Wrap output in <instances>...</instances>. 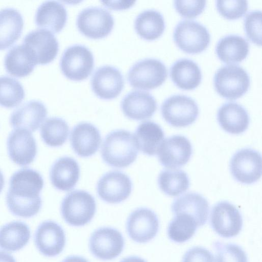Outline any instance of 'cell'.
Here are the masks:
<instances>
[{"mask_svg": "<svg viewBox=\"0 0 262 262\" xmlns=\"http://www.w3.org/2000/svg\"><path fill=\"white\" fill-rule=\"evenodd\" d=\"M43 187V180L37 171L24 168L11 176L6 195V203L14 215L29 218L40 210L42 201L40 192Z\"/></svg>", "mask_w": 262, "mask_h": 262, "instance_id": "obj_1", "label": "cell"}, {"mask_svg": "<svg viewBox=\"0 0 262 262\" xmlns=\"http://www.w3.org/2000/svg\"><path fill=\"white\" fill-rule=\"evenodd\" d=\"M138 150L134 135L127 130L118 129L105 137L101 148V156L108 165L124 168L136 160Z\"/></svg>", "mask_w": 262, "mask_h": 262, "instance_id": "obj_2", "label": "cell"}, {"mask_svg": "<svg viewBox=\"0 0 262 262\" xmlns=\"http://www.w3.org/2000/svg\"><path fill=\"white\" fill-rule=\"evenodd\" d=\"M96 209L94 197L84 190L68 193L61 204V213L64 221L73 226H82L93 218Z\"/></svg>", "mask_w": 262, "mask_h": 262, "instance_id": "obj_3", "label": "cell"}, {"mask_svg": "<svg viewBox=\"0 0 262 262\" xmlns=\"http://www.w3.org/2000/svg\"><path fill=\"white\" fill-rule=\"evenodd\" d=\"M214 85L222 97L234 100L242 96L248 91L250 77L241 67L229 64L220 68L214 76Z\"/></svg>", "mask_w": 262, "mask_h": 262, "instance_id": "obj_4", "label": "cell"}, {"mask_svg": "<svg viewBox=\"0 0 262 262\" xmlns=\"http://www.w3.org/2000/svg\"><path fill=\"white\" fill-rule=\"evenodd\" d=\"M167 70L159 59L147 58L135 62L127 73V80L134 88L152 89L163 84Z\"/></svg>", "mask_w": 262, "mask_h": 262, "instance_id": "obj_5", "label": "cell"}, {"mask_svg": "<svg viewBox=\"0 0 262 262\" xmlns=\"http://www.w3.org/2000/svg\"><path fill=\"white\" fill-rule=\"evenodd\" d=\"M60 66L63 74L73 80L86 78L94 66L93 53L85 46L75 44L68 47L62 53Z\"/></svg>", "mask_w": 262, "mask_h": 262, "instance_id": "obj_6", "label": "cell"}, {"mask_svg": "<svg viewBox=\"0 0 262 262\" xmlns=\"http://www.w3.org/2000/svg\"><path fill=\"white\" fill-rule=\"evenodd\" d=\"M161 114L170 125L177 127H186L197 119L199 109L194 99L183 95H173L162 103Z\"/></svg>", "mask_w": 262, "mask_h": 262, "instance_id": "obj_7", "label": "cell"}, {"mask_svg": "<svg viewBox=\"0 0 262 262\" xmlns=\"http://www.w3.org/2000/svg\"><path fill=\"white\" fill-rule=\"evenodd\" d=\"M173 39L182 50L188 53H198L205 50L210 41L207 29L193 20L183 19L176 25Z\"/></svg>", "mask_w": 262, "mask_h": 262, "instance_id": "obj_8", "label": "cell"}, {"mask_svg": "<svg viewBox=\"0 0 262 262\" xmlns=\"http://www.w3.org/2000/svg\"><path fill=\"white\" fill-rule=\"evenodd\" d=\"M22 44L37 64H46L56 56L59 43L55 35L49 30L34 29L24 37Z\"/></svg>", "mask_w": 262, "mask_h": 262, "instance_id": "obj_9", "label": "cell"}, {"mask_svg": "<svg viewBox=\"0 0 262 262\" xmlns=\"http://www.w3.org/2000/svg\"><path fill=\"white\" fill-rule=\"evenodd\" d=\"M78 30L84 35L92 38L107 36L112 31L114 19L106 9L91 6L83 9L76 20Z\"/></svg>", "mask_w": 262, "mask_h": 262, "instance_id": "obj_10", "label": "cell"}, {"mask_svg": "<svg viewBox=\"0 0 262 262\" xmlns=\"http://www.w3.org/2000/svg\"><path fill=\"white\" fill-rule=\"evenodd\" d=\"M230 169L233 178L245 184L257 181L261 176V157L257 151L246 148L236 151L230 161Z\"/></svg>", "mask_w": 262, "mask_h": 262, "instance_id": "obj_11", "label": "cell"}, {"mask_svg": "<svg viewBox=\"0 0 262 262\" xmlns=\"http://www.w3.org/2000/svg\"><path fill=\"white\" fill-rule=\"evenodd\" d=\"M210 223L220 236L230 238L236 236L243 227V218L237 208L227 201H221L212 208Z\"/></svg>", "mask_w": 262, "mask_h": 262, "instance_id": "obj_12", "label": "cell"}, {"mask_svg": "<svg viewBox=\"0 0 262 262\" xmlns=\"http://www.w3.org/2000/svg\"><path fill=\"white\" fill-rule=\"evenodd\" d=\"M124 241L122 234L111 227L96 230L90 238V250L97 258L103 260H112L122 252Z\"/></svg>", "mask_w": 262, "mask_h": 262, "instance_id": "obj_13", "label": "cell"}, {"mask_svg": "<svg viewBox=\"0 0 262 262\" xmlns=\"http://www.w3.org/2000/svg\"><path fill=\"white\" fill-rule=\"evenodd\" d=\"M192 152L189 140L182 135H173L165 139L160 145L157 154L165 167L175 169L185 165Z\"/></svg>", "mask_w": 262, "mask_h": 262, "instance_id": "obj_14", "label": "cell"}, {"mask_svg": "<svg viewBox=\"0 0 262 262\" xmlns=\"http://www.w3.org/2000/svg\"><path fill=\"white\" fill-rule=\"evenodd\" d=\"M159 227L156 214L147 208H139L132 212L126 222V231L136 242L144 243L153 239Z\"/></svg>", "mask_w": 262, "mask_h": 262, "instance_id": "obj_15", "label": "cell"}, {"mask_svg": "<svg viewBox=\"0 0 262 262\" xmlns=\"http://www.w3.org/2000/svg\"><path fill=\"white\" fill-rule=\"evenodd\" d=\"M132 183L129 178L119 171H111L104 174L97 186L99 196L104 201L117 204L125 200L132 192Z\"/></svg>", "mask_w": 262, "mask_h": 262, "instance_id": "obj_16", "label": "cell"}, {"mask_svg": "<svg viewBox=\"0 0 262 262\" xmlns=\"http://www.w3.org/2000/svg\"><path fill=\"white\" fill-rule=\"evenodd\" d=\"M94 92L100 98L111 99L115 98L122 91L124 80L120 71L111 65L98 68L91 79Z\"/></svg>", "mask_w": 262, "mask_h": 262, "instance_id": "obj_17", "label": "cell"}, {"mask_svg": "<svg viewBox=\"0 0 262 262\" xmlns=\"http://www.w3.org/2000/svg\"><path fill=\"white\" fill-rule=\"evenodd\" d=\"M34 242L38 251L47 257L59 254L66 244V236L62 227L52 221L42 222L34 234Z\"/></svg>", "mask_w": 262, "mask_h": 262, "instance_id": "obj_18", "label": "cell"}, {"mask_svg": "<svg viewBox=\"0 0 262 262\" xmlns=\"http://www.w3.org/2000/svg\"><path fill=\"white\" fill-rule=\"evenodd\" d=\"M7 149L11 160L21 166L31 163L37 154V145L31 133L24 129H16L7 139Z\"/></svg>", "mask_w": 262, "mask_h": 262, "instance_id": "obj_19", "label": "cell"}, {"mask_svg": "<svg viewBox=\"0 0 262 262\" xmlns=\"http://www.w3.org/2000/svg\"><path fill=\"white\" fill-rule=\"evenodd\" d=\"M47 114V107L42 102L31 100L14 110L10 116V123L15 128L33 132L39 127Z\"/></svg>", "mask_w": 262, "mask_h": 262, "instance_id": "obj_20", "label": "cell"}, {"mask_svg": "<svg viewBox=\"0 0 262 262\" xmlns=\"http://www.w3.org/2000/svg\"><path fill=\"white\" fill-rule=\"evenodd\" d=\"M121 106L126 117L133 120H142L152 116L157 110V103L149 92L135 90L124 96Z\"/></svg>", "mask_w": 262, "mask_h": 262, "instance_id": "obj_21", "label": "cell"}, {"mask_svg": "<svg viewBox=\"0 0 262 262\" xmlns=\"http://www.w3.org/2000/svg\"><path fill=\"white\" fill-rule=\"evenodd\" d=\"M70 142L73 149L77 155L89 157L97 151L101 138L99 131L94 125L90 123L82 122L73 128Z\"/></svg>", "mask_w": 262, "mask_h": 262, "instance_id": "obj_22", "label": "cell"}, {"mask_svg": "<svg viewBox=\"0 0 262 262\" xmlns=\"http://www.w3.org/2000/svg\"><path fill=\"white\" fill-rule=\"evenodd\" d=\"M171 210L174 215L184 214L191 216L198 227H200L207 221L209 206L207 200L202 195L189 192L175 199Z\"/></svg>", "mask_w": 262, "mask_h": 262, "instance_id": "obj_23", "label": "cell"}, {"mask_svg": "<svg viewBox=\"0 0 262 262\" xmlns=\"http://www.w3.org/2000/svg\"><path fill=\"white\" fill-rule=\"evenodd\" d=\"M217 119L221 127L231 134H240L248 128L249 116L246 109L239 104L228 102L219 109Z\"/></svg>", "mask_w": 262, "mask_h": 262, "instance_id": "obj_24", "label": "cell"}, {"mask_svg": "<svg viewBox=\"0 0 262 262\" xmlns=\"http://www.w3.org/2000/svg\"><path fill=\"white\" fill-rule=\"evenodd\" d=\"M79 175L78 163L69 157L57 160L52 166L50 172L52 185L57 189L62 191L73 189L79 180Z\"/></svg>", "mask_w": 262, "mask_h": 262, "instance_id": "obj_25", "label": "cell"}, {"mask_svg": "<svg viewBox=\"0 0 262 262\" xmlns=\"http://www.w3.org/2000/svg\"><path fill=\"white\" fill-rule=\"evenodd\" d=\"M67 11L65 7L55 1H47L37 8L35 21L36 25L54 32L60 31L65 26Z\"/></svg>", "mask_w": 262, "mask_h": 262, "instance_id": "obj_26", "label": "cell"}, {"mask_svg": "<svg viewBox=\"0 0 262 262\" xmlns=\"http://www.w3.org/2000/svg\"><path fill=\"white\" fill-rule=\"evenodd\" d=\"M24 27L21 13L12 7L0 9V49L12 45L20 36Z\"/></svg>", "mask_w": 262, "mask_h": 262, "instance_id": "obj_27", "label": "cell"}, {"mask_svg": "<svg viewBox=\"0 0 262 262\" xmlns=\"http://www.w3.org/2000/svg\"><path fill=\"white\" fill-rule=\"evenodd\" d=\"M170 76L174 83L184 90L196 88L202 79L198 64L187 58H181L175 61L170 67Z\"/></svg>", "mask_w": 262, "mask_h": 262, "instance_id": "obj_28", "label": "cell"}, {"mask_svg": "<svg viewBox=\"0 0 262 262\" xmlns=\"http://www.w3.org/2000/svg\"><path fill=\"white\" fill-rule=\"evenodd\" d=\"M134 136L138 149L148 156H154L164 140V133L158 124L146 121L139 124Z\"/></svg>", "mask_w": 262, "mask_h": 262, "instance_id": "obj_29", "label": "cell"}, {"mask_svg": "<svg viewBox=\"0 0 262 262\" xmlns=\"http://www.w3.org/2000/svg\"><path fill=\"white\" fill-rule=\"evenodd\" d=\"M249 45L241 36L230 34L224 36L217 42L215 52L219 58L227 63L241 62L248 55Z\"/></svg>", "mask_w": 262, "mask_h": 262, "instance_id": "obj_30", "label": "cell"}, {"mask_svg": "<svg viewBox=\"0 0 262 262\" xmlns=\"http://www.w3.org/2000/svg\"><path fill=\"white\" fill-rule=\"evenodd\" d=\"M31 233L28 226L20 221H13L0 228V248L8 251L22 249L28 243Z\"/></svg>", "mask_w": 262, "mask_h": 262, "instance_id": "obj_31", "label": "cell"}, {"mask_svg": "<svg viewBox=\"0 0 262 262\" xmlns=\"http://www.w3.org/2000/svg\"><path fill=\"white\" fill-rule=\"evenodd\" d=\"M165 28L161 13L154 9L145 10L140 13L135 19V29L137 33L147 40H154L160 37Z\"/></svg>", "mask_w": 262, "mask_h": 262, "instance_id": "obj_32", "label": "cell"}, {"mask_svg": "<svg viewBox=\"0 0 262 262\" xmlns=\"http://www.w3.org/2000/svg\"><path fill=\"white\" fill-rule=\"evenodd\" d=\"M4 64L6 71L11 75L24 77L32 72L36 63L21 43L10 49L5 56Z\"/></svg>", "mask_w": 262, "mask_h": 262, "instance_id": "obj_33", "label": "cell"}, {"mask_svg": "<svg viewBox=\"0 0 262 262\" xmlns=\"http://www.w3.org/2000/svg\"><path fill=\"white\" fill-rule=\"evenodd\" d=\"M160 189L171 196L179 195L186 192L190 185L187 174L181 169H165L159 174L158 179Z\"/></svg>", "mask_w": 262, "mask_h": 262, "instance_id": "obj_34", "label": "cell"}, {"mask_svg": "<svg viewBox=\"0 0 262 262\" xmlns=\"http://www.w3.org/2000/svg\"><path fill=\"white\" fill-rule=\"evenodd\" d=\"M69 133V125L63 119L58 117L48 118L40 128L43 141L51 147L63 145L68 138Z\"/></svg>", "mask_w": 262, "mask_h": 262, "instance_id": "obj_35", "label": "cell"}, {"mask_svg": "<svg viewBox=\"0 0 262 262\" xmlns=\"http://www.w3.org/2000/svg\"><path fill=\"white\" fill-rule=\"evenodd\" d=\"M197 227L195 221L191 216L184 214H176L168 225V236L176 243H184L193 236Z\"/></svg>", "mask_w": 262, "mask_h": 262, "instance_id": "obj_36", "label": "cell"}, {"mask_svg": "<svg viewBox=\"0 0 262 262\" xmlns=\"http://www.w3.org/2000/svg\"><path fill=\"white\" fill-rule=\"evenodd\" d=\"M25 96L22 84L16 79L7 75L0 76V105L6 107L18 105Z\"/></svg>", "mask_w": 262, "mask_h": 262, "instance_id": "obj_37", "label": "cell"}, {"mask_svg": "<svg viewBox=\"0 0 262 262\" xmlns=\"http://www.w3.org/2000/svg\"><path fill=\"white\" fill-rule=\"evenodd\" d=\"M213 246L216 252L215 262H248L245 252L236 244L216 242Z\"/></svg>", "mask_w": 262, "mask_h": 262, "instance_id": "obj_38", "label": "cell"}, {"mask_svg": "<svg viewBox=\"0 0 262 262\" xmlns=\"http://www.w3.org/2000/svg\"><path fill=\"white\" fill-rule=\"evenodd\" d=\"M244 29L249 39L253 43L261 44V11L253 10L248 12L244 18Z\"/></svg>", "mask_w": 262, "mask_h": 262, "instance_id": "obj_39", "label": "cell"}, {"mask_svg": "<svg viewBox=\"0 0 262 262\" xmlns=\"http://www.w3.org/2000/svg\"><path fill=\"white\" fill-rule=\"evenodd\" d=\"M216 7L220 13L229 19L243 16L248 10L247 1H216Z\"/></svg>", "mask_w": 262, "mask_h": 262, "instance_id": "obj_40", "label": "cell"}, {"mask_svg": "<svg viewBox=\"0 0 262 262\" xmlns=\"http://www.w3.org/2000/svg\"><path fill=\"white\" fill-rule=\"evenodd\" d=\"M206 5L205 1H175L174 6L177 12L182 16L194 17L201 14Z\"/></svg>", "mask_w": 262, "mask_h": 262, "instance_id": "obj_41", "label": "cell"}, {"mask_svg": "<svg viewBox=\"0 0 262 262\" xmlns=\"http://www.w3.org/2000/svg\"><path fill=\"white\" fill-rule=\"evenodd\" d=\"M182 262H214V260L213 255L208 250L196 246L185 252Z\"/></svg>", "mask_w": 262, "mask_h": 262, "instance_id": "obj_42", "label": "cell"}, {"mask_svg": "<svg viewBox=\"0 0 262 262\" xmlns=\"http://www.w3.org/2000/svg\"><path fill=\"white\" fill-rule=\"evenodd\" d=\"M104 5L111 9L120 10L129 8L134 5L136 1H101Z\"/></svg>", "mask_w": 262, "mask_h": 262, "instance_id": "obj_43", "label": "cell"}, {"mask_svg": "<svg viewBox=\"0 0 262 262\" xmlns=\"http://www.w3.org/2000/svg\"><path fill=\"white\" fill-rule=\"evenodd\" d=\"M0 262H16V261L10 254L0 251Z\"/></svg>", "mask_w": 262, "mask_h": 262, "instance_id": "obj_44", "label": "cell"}, {"mask_svg": "<svg viewBox=\"0 0 262 262\" xmlns=\"http://www.w3.org/2000/svg\"><path fill=\"white\" fill-rule=\"evenodd\" d=\"M62 262H89L85 258L78 256H71L67 257Z\"/></svg>", "mask_w": 262, "mask_h": 262, "instance_id": "obj_45", "label": "cell"}, {"mask_svg": "<svg viewBox=\"0 0 262 262\" xmlns=\"http://www.w3.org/2000/svg\"><path fill=\"white\" fill-rule=\"evenodd\" d=\"M120 262H146L143 258L138 256H129L123 258Z\"/></svg>", "mask_w": 262, "mask_h": 262, "instance_id": "obj_46", "label": "cell"}, {"mask_svg": "<svg viewBox=\"0 0 262 262\" xmlns=\"http://www.w3.org/2000/svg\"><path fill=\"white\" fill-rule=\"evenodd\" d=\"M5 183L4 177L3 173L0 170V193H1Z\"/></svg>", "mask_w": 262, "mask_h": 262, "instance_id": "obj_47", "label": "cell"}]
</instances>
